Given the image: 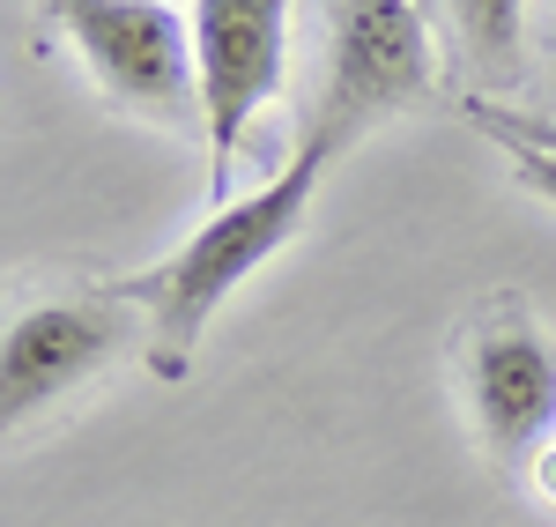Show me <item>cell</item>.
Returning a JSON list of instances; mask_svg holds the SVG:
<instances>
[{
	"label": "cell",
	"instance_id": "cell-1",
	"mask_svg": "<svg viewBox=\"0 0 556 527\" xmlns=\"http://www.w3.org/2000/svg\"><path fill=\"white\" fill-rule=\"evenodd\" d=\"M327 172H334V156L312 149V141H298V156L275 178H260L253 193H230L223 209H208V223H193V230L178 238L164 261H149V267H134V275L112 283L134 305V319H141V364H149L164 387H178V379L193 372L201 335H208L215 312L230 305L260 267L304 230Z\"/></svg>",
	"mask_w": 556,
	"mask_h": 527
},
{
	"label": "cell",
	"instance_id": "cell-2",
	"mask_svg": "<svg viewBox=\"0 0 556 527\" xmlns=\"http://www.w3.org/2000/svg\"><path fill=\"white\" fill-rule=\"evenodd\" d=\"M438 97V38L416 0H327V60L304 141L342 164L364 134Z\"/></svg>",
	"mask_w": 556,
	"mask_h": 527
},
{
	"label": "cell",
	"instance_id": "cell-3",
	"mask_svg": "<svg viewBox=\"0 0 556 527\" xmlns=\"http://www.w3.org/2000/svg\"><path fill=\"white\" fill-rule=\"evenodd\" d=\"M453 372L475 446L505 476H534V461L556 446V335L542 312L519 290H490L453 342Z\"/></svg>",
	"mask_w": 556,
	"mask_h": 527
},
{
	"label": "cell",
	"instance_id": "cell-4",
	"mask_svg": "<svg viewBox=\"0 0 556 527\" xmlns=\"http://www.w3.org/2000/svg\"><path fill=\"white\" fill-rule=\"evenodd\" d=\"M52 38L75 45L97 97L149 127H201V83H193V23L172 0H38Z\"/></svg>",
	"mask_w": 556,
	"mask_h": 527
},
{
	"label": "cell",
	"instance_id": "cell-5",
	"mask_svg": "<svg viewBox=\"0 0 556 527\" xmlns=\"http://www.w3.org/2000/svg\"><path fill=\"white\" fill-rule=\"evenodd\" d=\"M127 350H141V319L112 283L30 290L0 319V439L45 409H60Z\"/></svg>",
	"mask_w": 556,
	"mask_h": 527
},
{
	"label": "cell",
	"instance_id": "cell-6",
	"mask_svg": "<svg viewBox=\"0 0 556 527\" xmlns=\"http://www.w3.org/2000/svg\"><path fill=\"white\" fill-rule=\"evenodd\" d=\"M290 8L298 0H193V83L208 141V201H230L253 120L290 75Z\"/></svg>",
	"mask_w": 556,
	"mask_h": 527
},
{
	"label": "cell",
	"instance_id": "cell-7",
	"mask_svg": "<svg viewBox=\"0 0 556 527\" xmlns=\"http://www.w3.org/2000/svg\"><path fill=\"white\" fill-rule=\"evenodd\" d=\"M445 15L482 89H513L527 75V0H445Z\"/></svg>",
	"mask_w": 556,
	"mask_h": 527
},
{
	"label": "cell",
	"instance_id": "cell-8",
	"mask_svg": "<svg viewBox=\"0 0 556 527\" xmlns=\"http://www.w3.org/2000/svg\"><path fill=\"white\" fill-rule=\"evenodd\" d=\"M460 120H468L482 141H497L505 156H513V149L556 156V120L549 112H505V104H482V97H475V104H460Z\"/></svg>",
	"mask_w": 556,
	"mask_h": 527
},
{
	"label": "cell",
	"instance_id": "cell-9",
	"mask_svg": "<svg viewBox=\"0 0 556 527\" xmlns=\"http://www.w3.org/2000/svg\"><path fill=\"white\" fill-rule=\"evenodd\" d=\"M505 164H513V178L527 186V193H534V201H549V209H556V156H534V149H513Z\"/></svg>",
	"mask_w": 556,
	"mask_h": 527
},
{
	"label": "cell",
	"instance_id": "cell-10",
	"mask_svg": "<svg viewBox=\"0 0 556 527\" xmlns=\"http://www.w3.org/2000/svg\"><path fill=\"white\" fill-rule=\"evenodd\" d=\"M534 490H542V498H549V505H556V446H549V453H542V461H534Z\"/></svg>",
	"mask_w": 556,
	"mask_h": 527
},
{
	"label": "cell",
	"instance_id": "cell-11",
	"mask_svg": "<svg viewBox=\"0 0 556 527\" xmlns=\"http://www.w3.org/2000/svg\"><path fill=\"white\" fill-rule=\"evenodd\" d=\"M549 97H556V38H549Z\"/></svg>",
	"mask_w": 556,
	"mask_h": 527
}]
</instances>
